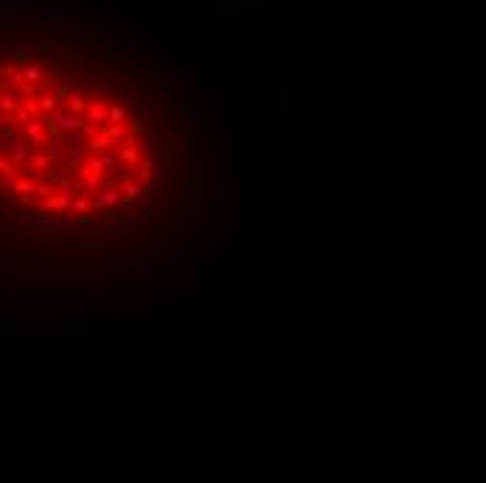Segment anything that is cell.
<instances>
[{"mask_svg":"<svg viewBox=\"0 0 486 483\" xmlns=\"http://www.w3.org/2000/svg\"><path fill=\"white\" fill-rule=\"evenodd\" d=\"M109 146H115V143H109V137H106V134H95L92 140H87L90 151H106Z\"/></svg>","mask_w":486,"mask_h":483,"instance_id":"cell-2","label":"cell"},{"mask_svg":"<svg viewBox=\"0 0 486 483\" xmlns=\"http://www.w3.org/2000/svg\"><path fill=\"white\" fill-rule=\"evenodd\" d=\"M106 118H109L112 123H121L123 118H126V109H123L121 104H115V106H109V109H106Z\"/></svg>","mask_w":486,"mask_h":483,"instance_id":"cell-7","label":"cell"},{"mask_svg":"<svg viewBox=\"0 0 486 483\" xmlns=\"http://www.w3.org/2000/svg\"><path fill=\"white\" fill-rule=\"evenodd\" d=\"M14 121H17V123H31V115H28L26 109H20V112L14 115Z\"/></svg>","mask_w":486,"mask_h":483,"instance_id":"cell-20","label":"cell"},{"mask_svg":"<svg viewBox=\"0 0 486 483\" xmlns=\"http://www.w3.org/2000/svg\"><path fill=\"white\" fill-rule=\"evenodd\" d=\"M0 171H3V173H9V171H11V162H6V159H0Z\"/></svg>","mask_w":486,"mask_h":483,"instance_id":"cell-22","label":"cell"},{"mask_svg":"<svg viewBox=\"0 0 486 483\" xmlns=\"http://www.w3.org/2000/svg\"><path fill=\"white\" fill-rule=\"evenodd\" d=\"M115 201H118V190H104V193H98V204H101V207H109Z\"/></svg>","mask_w":486,"mask_h":483,"instance_id":"cell-8","label":"cell"},{"mask_svg":"<svg viewBox=\"0 0 486 483\" xmlns=\"http://www.w3.org/2000/svg\"><path fill=\"white\" fill-rule=\"evenodd\" d=\"M131 134L137 137V134H146V126H143V121H131Z\"/></svg>","mask_w":486,"mask_h":483,"instance_id":"cell-19","label":"cell"},{"mask_svg":"<svg viewBox=\"0 0 486 483\" xmlns=\"http://www.w3.org/2000/svg\"><path fill=\"white\" fill-rule=\"evenodd\" d=\"M101 162H104V168H118V154H112V151H106Z\"/></svg>","mask_w":486,"mask_h":483,"instance_id":"cell-16","label":"cell"},{"mask_svg":"<svg viewBox=\"0 0 486 483\" xmlns=\"http://www.w3.org/2000/svg\"><path fill=\"white\" fill-rule=\"evenodd\" d=\"M87 115H90V121H92V123L106 121V109H104L101 104H90V106H87Z\"/></svg>","mask_w":486,"mask_h":483,"instance_id":"cell-3","label":"cell"},{"mask_svg":"<svg viewBox=\"0 0 486 483\" xmlns=\"http://www.w3.org/2000/svg\"><path fill=\"white\" fill-rule=\"evenodd\" d=\"M126 148H137V137L134 134H126Z\"/></svg>","mask_w":486,"mask_h":483,"instance_id":"cell-21","label":"cell"},{"mask_svg":"<svg viewBox=\"0 0 486 483\" xmlns=\"http://www.w3.org/2000/svg\"><path fill=\"white\" fill-rule=\"evenodd\" d=\"M6 148L11 151L14 162H23V159H26V156L31 154V148H28V146H20V143H14V140H11V143H6Z\"/></svg>","mask_w":486,"mask_h":483,"instance_id":"cell-1","label":"cell"},{"mask_svg":"<svg viewBox=\"0 0 486 483\" xmlns=\"http://www.w3.org/2000/svg\"><path fill=\"white\" fill-rule=\"evenodd\" d=\"M26 134H28V137H34L36 143H42V140H45V134H42V126H39L36 121L26 123Z\"/></svg>","mask_w":486,"mask_h":483,"instance_id":"cell-6","label":"cell"},{"mask_svg":"<svg viewBox=\"0 0 486 483\" xmlns=\"http://www.w3.org/2000/svg\"><path fill=\"white\" fill-rule=\"evenodd\" d=\"M123 190H126V201H134L140 193H143V187H140V184H134V181H126V184H123Z\"/></svg>","mask_w":486,"mask_h":483,"instance_id":"cell-10","label":"cell"},{"mask_svg":"<svg viewBox=\"0 0 486 483\" xmlns=\"http://www.w3.org/2000/svg\"><path fill=\"white\" fill-rule=\"evenodd\" d=\"M67 106L73 109V112H81L84 106H87V101H84V95H78V92H70L67 95Z\"/></svg>","mask_w":486,"mask_h":483,"instance_id":"cell-5","label":"cell"},{"mask_svg":"<svg viewBox=\"0 0 486 483\" xmlns=\"http://www.w3.org/2000/svg\"><path fill=\"white\" fill-rule=\"evenodd\" d=\"M84 146H87V140H84V134H81V131H76V134H70V151H73L76 156H78V151H81ZM76 156H73V159H76Z\"/></svg>","mask_w":486,"mask_h":483,"instance_id":"cell-4","label":"cell"},{"mask_svg":"<svg viewBox=\"0 0 486 483\" xmlns=\"http://www.w3.org/2000/svg\"><path fill=\"white\" fill-rule=\"evenodd\" d=\"M84 184H87V190H90V193H95V190L101 187V179H98V176H92V173H87V179H84Z\"/></svg>","mask_w":486,"mask_h":483,"instance_id":"cell-15","label":"cell"},{"mask_svg":"<svg viewBox=\"0 0 486 483\" xmlns=\"http://www.w3.org/2000/svg\"><path fill=\"white\" fill-rule=\"evenodd\" d=\"M84 210H90V199L84 196V199H78L76 204H73V212H84Z\"/></svg>","mask_w":486,"mask_h":483,"instance_id":"cell-17","label":"cell"},{"mask_svg":"<svg viewBox=\"0 0 486 483\" xmlns=\"http://www.w3.org/2000/svg\"><path fill=\"white\" fill-rule=\"evenodd\" d=\"M14 53H17V61H20V64H26V61H28V53H31V45H17V48H14Z\"/></svg>","mask_w":486,"mask_h":483,"instance_id":"cell-14","label":"cell"},{"mask_svg":"<svg viewBox=\"0 0 486 483\" xmlns=\"http://www.w3.org/2000/svg\"><path fill=\"white\" fill-rule=\"evenodd\" d=\"M118 159L134 165V162H137V148H126V151H121V154H118Z\"/></svg>","mask_w":486,"mask_h":483,"instance_id":"cell-13","label":"cell"},{"mask_svg":"<svg viewBox=\"0 0 486 483\" xmlns=\"http://www.w3.org/2000/svg\"><path fill=\"white\" fill-rule=\"evenodd\" d=\"M0 109H6V112H11V109H14V98H11V95H6V98H0Z\"/></svg>","mask_w":486,"mask_h":483,"instance_id":"cell-18","label":"cell"},{"mask_svg":"<svg viewBox=\"0 0 486 483\" xmlns=\"http://www.w3.org/2000/svg\"><path fill=\"white\" fill-rule=\"evenodd\" d=\"M39 76H42V70L36 67V64H26V70H23V81H39Z\"/></svg>","mask_w":486,"mask_h":483,"instance_id":"cell-9","label":"cell"},{"mask_svg":"<svg viewBox=\"0 0 486 483\" xmlns=\"http://www.w3.org/2000/svg\"><path fill=\"white\" fill-rule=\"evenodd\" d=\"M104 134L109 137V143H112V140H121V137H123V126H121V123H112V126L104 131Z\"/></svg>","mask_w":486,"mask_h":483,"instance_id":"cell-12","label":"cell"},{"mask_svg":"<svg viewBox=\"0 0 486 483\" xmlns=\"http://www.w3.org/2000/svg\"><path fill=\"white\" fill-rule=\"evenodd\" d=\"M39 109H42V112H48V115L56 112V98H53V95H45L42 101H39Z\"/></svg>","mask_w":486,"mask_h":483,"instance_id":"cell-11","label":"cell"}]
</instances>
